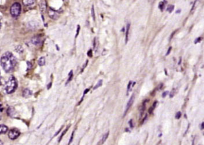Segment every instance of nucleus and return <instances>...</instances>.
Returning <instances> with one entry per match:
<instances>
[{
  "label": "nucleus",
  "instance_id": "1",
  "mask_svg": "<svg viewBox=\"0 0 204 145\" xmlns=\"http://www.w3.org/2000/svg\"><path fill=\"white\" fill-rule=\"evenodd\" d=\"M16 64V59L14 55L10 52L4 53L1 58V65L6 72L13 70Z\"/></svg>",
  "mask_w": 204,
  "mask_h": 145
},
{
  "label": "nucleus",
  "instance_id": "2",
  "mask_svg": "<svg viewBox=\"0 0 204 145\" xmlns=\"http://www.w3.org/2000/svg\"><path fill=\"white\" fill-rule=\"evenodd\" d=\"M17 87V82L14 76L9 77V80L5 83L4 89L7 94H12L14 92Z\"/></svg>",
  "mask_w": 204,
  "mask_h": 145
},
{
  "label": "nucleus",
  "instance_id": "3",
  "mask_svg": "<svg viewBox=\"0 0 204 145\" xmlns=\"http://www.w3.org/2000/svg\"><path fill=\"white\" fill-rule=\"evenodd\" d=\"M21 11V5L19 3H15L10 8V14L13 17L19 16Z\"/></svg>",
  "mask_w": 204,
  "mask_h": 145
},
{
  "label": "nucleus",
  "instance_id": "4",
  "mask_svg": "<svg viewBox=\"0 0 204 145\" xmlns=\"http://www.w3.org/2000/svg\"><path fill=\"white\" fill-rule=\"evenodd\" d=\"M19 135H20V132L17 130H15V129L10 130L9 132V134H8L9 138L11 140L16 139V138H18V137L19 136Z\"/></svg>",
  "mask_w": 204,
  "mask_h": 145
},
{
  "label": "nucleus",
  "instance_id": "5",
  "mask_svg": "<svg viewBox=\"0 0 204 145\" xmlns=\"http://www.w3.org/2000/svg\"><path fill=\"white\" fill-rule=\"evenodd\" d=\"M48 15H49V17L52 19L56 20L58 19L59 17V14L57 11H56L55 10H53L52 9L50 8L48 10Z\"/></svg>",
  "mask_w": 204,
  "mask_h": 145
},
{
  "label": "nucleus",
  "instance_id": "6",
  "mask_svg": "<svg viewBox=\"0 0 204 145\" xmlns=\"http://www.w3.org/2000/svg\"><path fill=\"white\" fill-rule=\"evenodd\" d=\"M38 26H39V22L35 21H30L27 23V27L29 29H35L36 28H37Z\"/></svg>",
  "mask_w": 204,
  "mask_h": 145
},
{
  "label": "nucleus",
  "instance_id": "7",
  "mask_svg": "<svg viewBox=\"0 0 204 145\" xmlns=\"http://www.w3.org/2000/svg\"><path fill=\"white\" fill-rule=\"evenodd\" d=\"M46 0H41L40 3V9L42 13H44L46 10L47 8V4H46Z\"/></svg>",
  "mask_w": 204,
  "mask_h": 145
},
{
  "label": "nucleus",
  "instance_id": "8",
  "mask_svg": "<svg viewBox=\"0 0 204 145\" xmlns=\"http://www.w3.org/2000/svg\"><path fill=\"white\" fill-rule=\"evenodd\" d=\"M134 95H133L132 96H131L130 98L129 99V100L128 101V103H127V108H126V110H125V114H126V113H127V112L128 111V110L130 108V107H131V106L132 105L133 102H134Z\"/></svg>",
  "mask_w": 204,
  "mask_h": 145
},
{
  "label": "nucleus",
  "instance_id": "9",
  "mask_svg": "<svg viewBox=\"0 0 204 145\" xmlns=\"http://www.w3.org/2000/svg\"><path fill=\"white\" fill-rule=\"evenodd\" d=\"M23 96L25 98H28L29 96H31L32 95V91L29 89L26 88L23 90L22 92Z\"/></svg>",
  "mask_w": 204,
  "mask_h": 145
},
{
  "label": "nucleus",
  "instance_id": "10",
  "mask_svg": "<svg viewBox=\"0 0 204 145\" xmlns=\"http://www.w3.org/2000/svg\"><path fill=\"white\" fill-rule=\"evenodd\" d=\"M31 43L34 45H38L41 44V40L40 37H38V36H35V37H33L31 39Z\"/></svg>",
  "mask_w": 204,
  "mask_h": 145
},
{
  "label": "nucleus",
  "instance_id": "11",
  "mask_svg": "<svg viewBox=\"0 0 204 145\" xmlns=\"http://www.w3.org/2000/svg\"><path fill=\"white\" fill-rule=\"evenodd\" d=\"M22 3L25 6H31L35 3V0H22Z\"/></svg>",
  "mask_w": 204,
  "mask_h": 145
},
{
  "label": "nucleus",
  "instance_id": "12",
  "mask_svg": "<svg viewBox=\"0 0 204 145\" xmlns=\"http://www.w3.org/2000/svg\"><path fill=\"white\" fill-rule=\"evenodd\" d=\"M130 23H128L127 26V31H126V37H125V43H127L129 38V29H130Z\"/></svg>",
  "mask_w": 204,
  "mask_h": 145
},
{
  "label": "nucleus",
  "instance_id": "13",
  "mask_svg": "<svg viewBox=\"0 0 204 145\" xmlns=\"http://www.w3.org/2000/svg\"><path fill=\"white\" fill-rule=\"evenodd\" d=\"M7 114L9 116H13L15 115V110L13 108H12L11 107H10L8 108V109L7 110Z\"/></svg>",
  "mask_w": 204,
  "mask_h": 145
},
{
  "label": "nucleus",
  "instance_id": "14",
  "mask_svg": "<svg viewBox=\"0 0 204 145\" xmlns=\"http://www.w3.org/2000/svg\"><path fill=\"white\" fill-rule=\"evenodd\" d=\"M109 132L108 131V132H107V133H105V134L103 136V138H102L101 140L100 141V144H103L107 140L108 137H109Z\"/></svg>",
  "mask_w": 204,
  "mask_h": 145
},
{
  "label": "nucleus",
  "instance_id": "15",
  "mask_svg": "<svg viewBox=\"0 0 204 145\" xmlns=\"http://www.w3.org/2000/svg\"><path fill=\"white\" fill-rule=\"evenodd\" d=\"M45 63H46V59H45V58L42 57H41L39 59H38V64L40 66H43L45 65Z\"/></svg>",
  "mask_w": 204,
  "mask_h": 145
},
{
  "label": "nucleus",
  "instance_id": "16",
  "mask_svg": "<svg viewBox=\"0 0 204 145\" xmlns=\"http://www.w3.org/2000/svg\"><path fill=\"white\" fill-rule=\"evenodd\" d=\"M8 130V127L4 125H1V134H5Z\"/></svg>",
  "mask_w": 204,
  "mask_h": 145
},
{
  "label": "nucleus",
  "instance_id": "17",
  "mask_svg": "<svg viewBox=\"0 0 204 145\" xmlns=\"http://www.w3.org/2000/svg\"><path fill=\"white\" fill-rule=\"evenodd\" d=\"M15 50H16V51L17 53H22L23 52V47H22L21 46H20V45L16 46V48H15Z\"/></svg>",
  "mask_w": 204,
  "mask_h": 145
},
{
  "label": "nucleus",
  "instance_id": "18",
  "mask_svg": "<svg viewBox=\"0 0 204 145\" xmlns=\"http://www.w3.org/2000/svg\"><path fill=\"white\" fill-rule=\"evenodd\" d=\"M199 0H195V3H194V4H193V7H192V8H191V12H192V11H195V10L196 8L197 7V5H198V4H199Z\"/></svg>",
  "mask_w": 204,
  "mask_h": 145
},
{
  "label": "nucleus",
  "instance_id": "19",
  "mask_svg": "<svg viewBox=\"0 0 204 145\" xmlns=\"http://www.w3.org/2000/svg\"><path fill=\"white\" fill-rule=\"evenodd\" d=\"M102 84H103V80H99V82L97 83V84H96V85L93 87V90H95V89H96L98 88L99 87L101 86Z\"/></svg>",
  "mask_w": 204,
  "mask_h": 145
},
{
  "label": "nucleus",
  "instance_id": "20",
  "mask_svg": "<svg viewBox=\"0 0 204 145\" xmlns=\"http://www.w3.org/2000/svg\"><path fill=\"white\" fill-rule=\"evenodd\" d=\"M97 46H98V40L95 37L94 39V41H93V48L95 51L97 49V47H98Z\"/></svg>",
  "mask_w": 204,
  "mask_h": 145
},
{
  "label": "nucleus",
  "instance_id": "21",
  "mask_svg": "<svg viewBox=\"0 0 204 145\" xmlns=\"http://www.w3.org/2000/svg\"><path fill=\"white\" fill-rule=\"evenodd\" d=\"M91 15L92 16V18L93 21H95V9H94V5H92V7L91 9Z\"/></svg>",
  "mask_w": 204,
  "mask_h": 145
},
{
  "label": "nucleus",
  "instance_id": "22",
  "mask_svg": "<svg viewBox=\"0 0 204 145\" xmlns=\"http://www.w3.org/2000/svg\"><path fill=\"white\" fill-rule=\"evenodd\" d=\"M73 71H71L70 74H69V77H68V79L67 80V83H66V84H68L71 80L72 78H73Z\"/></svg>",
  "mask_w": 204,
  "mask_h": 145
},
{
  "label": "nucleus",
  "instance_id": "23",
  "mask_svg": "<svg viewBox=\"0 0 204 145\" xmlns=\"http://www.w3.org/2000/svg\"><path fill=\"white\" fill-rule=\"evenodd\" d=\"M68 128H69V127H68L67 128H66L64 131V132H63V133L61 134V137H60V138H59V142H61V139H62V138H63V137H64V136L65 135V134L66 133V132H67V131L68 130Z\"/></svg>",
  "mask_w": 204,
  "mask_h": 145
},
{
  "label": "nucleus",
  "instance_id": "24",
  "mask_svg": "<svg viewBox=\"0 0 204 145\" xmlns=\"http://www.w3.org/2000/svg\"><path fill=\"white\" fill-rule=\"evenodd\" d=\"M181 116V112H178L176 113V118L177 119H178L180 118Z\"/></svg>",
  "mask_w": 204,
  "mask_h": 145
},
{
  "label": "nucleus",
  "instance_id": "25",
  "mask_svg": "<svg viewBox=\"0 0 204 145\" xmlns=\"http://www.w3.org/2000/svg\"><path fill=\"white\" fill-rule=\"evenodd\" d=\"M80 30V25H77V31H76V37H77L78 35L79 34V32Z\"/></svg>",
  "mask_w": 204,
  "mask_h": 145
},
{
  "label": "nucleus",
  "instance_id": "26",
  "mask_svg": "<svg viewBox=\"0 0 204 145\" xmlns=\"http://www.w3.org/2000/svg\"><path fill=\"white\" fill-rule=\"evenodd\" d=\"M74 131L73 132V133H72V134H71V138H70V140L68 144H70V143L72 142H73V137H74Z\"/></svg>",
  "mask_w": 204,
  "mask_h": 145
},
{
  "label": "nucleus",
  "instance_id": "27",
  "mask_svg": "<svg viewBox=\"0 0 204 145\" xmlns=\"http://www.w3.org/2000/svg\"><path fill=\"white\" fill-rule=\"evenodd\" d=\"M27 65H28V70H30L32 67V64L30 62H27Z\"/></svg>",
  "mask_w": 204,
  "mask_h": 145
},
{
  "label": "nucleus",
  "instance_id": "28",
  "mask_svg": "<svg viewBox=\"0 0 204 145\" xmlns=\"http://www.w3.org/2000/svg\"><path fill=\"white\" fill-rule=\"evenodd\" d=\"M164 4L162 2H161V3H159V9H161V10H163V9H164Z\"/></svg>",
  "mask_w": 204,
  "mask_h": 145
},
{
  "label": "nucleus",
  "instance_id": "29",
  "mask_svg": "<svg viewBox=\"0 0 204 145\" xmlns=\"http://www.w3.org/2000/svg\"><path fill=\"white\" fill-rule=\"evenodd\" d=\"M131 85H132V82H129V84H128V91H129V90H130Z\"/></svg>",
  "mask_w": 204,
  "mask_h": 145
},
{
  "label": "nucleus",
  "instance_id": "30",
  "mask_svg": "<svg viewBox=\"0 0 204 145\" xmlns=\"http://www.w3.org/2000/svg\"><path fill=\"white\" fill-rule=\"evenodd\" d=\"M87 55H88V56H89V57H92V50H90V51L88 52V53H87Z\"/></svg>",
  "mask_w": 204,
  "mask_h": 145
},
{
  "label": "nucleus",
  "instance_id": "31",
  "mask_svg": "<svg viewBox=\"0 0 204 145\" xmlns=\"http://www.w3.org/2000/svg\"><path fill=\"white\" fill-rule=\"evenodd\" d=\"M129 124H130V127H133V125H132V120H130V122H129Z\"/></svg>",
  "mask_w": 204,
  "mask_h": 145
},
{
  "label": "nucleus",
  "instance_id": "32",
  "mask_svg": "<svg viewBox=\"0 0 204 145\" xmlns=\"http://www.w3.org/2000/svg\"><path fill=\"white\" fill-rule=\"evenodd\" d=\"M171 47H170V48H169V50H168V53H166V55H168V54L170 53V52H171Z\"/></svg>",
  "mask_w": 204,
  "mask_h": 145
},
{
  "label": "nucleus",
  "instance_id": "33",
  "mask_svg": "<svg viewBox=\"0 0 204 145\" xmlns=\"http://www.w3.org/2000/svg\"><path fill=\"white\" fill-rule=\"evenodd\" d=\"M51 86H52V83H50L49 84V86H47V89H50V87H51Z\"/></svg>",
  "mask_w": 204,
  "mask_h": 145
}]
</instances>
